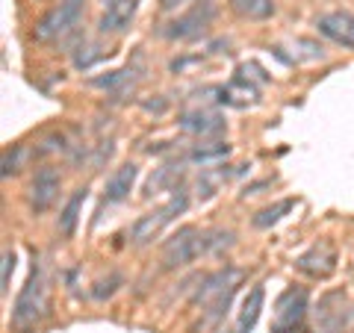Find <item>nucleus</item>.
<instances>
[{
    "mask_svg": "<svg viewBox=\"0 0 354 333\" xmlns=\"http://www.w3.org/2000/svg\"><path fill=\"white\" fill-rule=\"evenodd\" d=\"M207 251V236L198 227H180L162 245V265L165 269H183L195 263Z\"/></svg>",
    "mask_w": 354,
    "mask_h": 333,
    "instance_id": "f257e3e1",
    "label": "nucleus"
},
{
    "mask_svg": "<svg viewBox=\"0 0 354 333\" xmlns=\"http://www.w3.org/2000/svg\"><path fill=\"white\" fill-rule=\"evenodd\" d=\"M44 310V280H41V265L32 263V272H30V280L27 286L21 289L18 301H15V313H12V325L15 327H27L32 325Z\"/></svg>",
    "mask_w": 354,
    "mask_h": 333,
    "instance_id": "f03ea898",
    "label": "nucleus"
},
{
    "mask_svg": "<svg viewBox=\"0 0 354 333\" xmlns=\"http://www.w3.org/2000/svg\"><path fill=\"white\" fill-rule=\"evenodd\" d=\"M80 3L83 0H65V3H59L57 9H50V12L36 24L32 36H36L39 41L62 39L65 32H71L77 24H80Z\"/></svg>",
    "mask_w": 354,
    "mask_h": 333,
    "instance_id": "7ed1b4c3",
    "label": "nucleus"
},
{
    "mask_svg": "<svg viewBox=\"0 0 354 333\" xmlns=\"http://www.w3.org/2000/svg\"><path fill=\"white\" fill-rule=\"evenodd\" d=\"M213 18H216V6L209 3V0H201V3H195L189 12H183L177 21H171V24L162 30V36H169V39H195L198 32L209 27V21Z\"/></svg>",
    "mask_w": 354,
    "mask_h": 333,
    "instance_id": "20e7f679",
    "label": "nucleus"
},
{
    "mask_svg": "<svg viewBox=\"0 0 354 333\" xmlns=\"http://www.w3.org/2000/svg\"><path fill=\"white\" fill-rule=\"evenodd\" d=\"M59 186H62V177L57 169H50V165H44V169L36 171L30 183V207L32 213H44V209H50V204L57 201L59 195Z\"/></svg>",
    "mask_w": 354,
    "mask_h": 333,
    "instance_id": "39448f33",
    "label": "nucleus"
},
{
    "mask_svg": "<svg viewBox=\"0 0 354 333\" xmlns=\"http://www.w3.org/2000/svg\"><path fill=\"white\" fill-rule=\"evenodd\" d=\"M242 280V272L239 269H218L213 274H207L204 277V283L198 286V292L192 295V301L195 304H209L216 298H227V295H234V286Z\"/></svg>",
    "mask_w": 354,
    "mask_h": 333,
    "instance_id": "423d86ee",
    "label": "nucleus"
},
{
    "mask_svg": "<svg viewBox=\"0 0 354 333\" xmlns=\"http://www.w3.org/2000/svg\"><path fill=\"white\" fill-rule=\"evenodd\" d=\"M295 265H298V272L322 280V277H328L337 269V251H334L330 242H319V245H313L307 254H301V257L295 260Z\"/></svg>",
    "mask_w": 354,
    "mask_h": 333,
    "instance_id": "0eeeda50",
    "label": "nucleus"
},
{
    "mask_svg": "<svg viewBox=\"0 0 354 333\" xmlns=\"http://www.w3.org/2000/svg\"><path fill=\"white\" fill-rule=\"evenodd\" d=\"M316 30L325 39L354 50V15L351 12H325L316 18Z\"/></svg>",
    "mask_w": 354,
    "mask_h": 333,
    "instance_id": "6e6552de",
    "label": "nucleus"
},
{
    "mask_svg": "<svg viewBox=\"0 0 354 333\" xmlns=\"http://www.w3.org/2000/svg\"><path fill=\"white\" fill-rule=\"evenodd\" d=\"M136 9H139V0H113V3L106 6V12L101 15V21H97V30L104 32H124L130 24H133V18H136Z\"/></svg>",
    "mask_w": 354,
    "mask_h": 333,
    "instance_id": "1a4fd4ad",
    "label": "nucleus"
},
{
    "mask_svg": "<svg viewBox=\"0 0 354 333\" xmlns=\"http://www.w3.org/2000/svg\"><path fill=\"white\" fill-rule=\"evenodd\" d=\"M307 310V289L301 286H292L278 298V313H274V325L278 327H292V325H301V316Z\"/></svg>",
    "mask_w": 354,
    "mask_h": 333,
    "instance_id": "9d476101",
    "label": "nucleus"
},
{
    "mask_svg": "<svg viewBox=\"0 0 354 333\" xmlns=\"http://www.w3.org/2000/svg\"><path fill=\"white\" fill-rule=\"evenodd\" d=\"M180 127L186 133H195V136H216L225 130V118L218 113H209V109H189L180 115Z\"/></svg>",
    "mask_w": 354,
    "mask_h": 333,
    "instance_id": "9b49d317",
    "label": "nucleus"
},
{
    "mask_svg": "<svg viewBox=\"0 0 354 333\" xmlns=\"http://www.w3.org/2000/svg\"><path fill=\"white\" fill-rule=\"evenodd\" d=\"M169 221H171V216H169V209H165V207H160V209H153V213L136 218V225L130 227L133 245H148L151 239L160 236V230L169 225Z\"/></svg>",
    "mask_w": 354,
    "mask_h": 333,
    "instance_id": "f8f14e48",
    "label": "nucleus"
},
{
    "mask_svg": "<svg viewBox=\"0 0 354 333\" xmlns=\"http://www.w3.org/2000/svg\"><path fill=\"white\" fill-rule=\"evenodd\" d=\"M263 304H266V289H263V286H254V289L245 295V301H242V310H239L234 333H248L254 325H257V318L263 313Z\"/></svg>",
    "mask_w": 354,
    "mask_h": 333,
    "instance_id": "ddd939ff",
    "label": "nucleus"
},
{
    "mask_svg": "<svg viewBox=\"0 0 354 333\" xmlns=\"http://www.w3.org/2000/svg\"><path fill=\"white\" fill-rule=\"evenodd\" d=\"M136 174H139V169L133 162H127V165H121V169L109 177L106 180V201L109 204H118V201H124V198L130 195V189H133V183H136Z\"/></svg>",
    "mask_w": 354,
    "mask_h": 333,
    "instance_id": "4468645a",
    "label": "nucleus"
},
{
    "mask_svg": "<svg viewBox=\"0 0 354 333\" xmlns=\"http://www.w3.org/2000/svg\"><path fill=\"white\" fill-rule=\"evenodd\" d=\"M230 9L242 18L266 21L274 15V0H230Z\"/></svg>",
    "mask_w": 354,
    "mask_h": 333,
    "instance_id": "2eb2a0df",
    "label": "nucleus"
},
{
    "mask_svg": "<svg viewBox=\"0 0 354 333\" xmlns=\"http://www.w3.org/2000/svg\"><path fill=\"white\" fill-rule=\"evenodd\" d=\"M83 201H86V189H77V192L71 195V201L65 204V209L59 213V221H57V227L62 236H71L74 227H77V221H80V209H83Z\"/></svg>",
    "mask_w": 354,
    "mask_h": 333,
    "instance_id": "dca6fc26",
    "label": "nucleus"
},
{
    "mask_svg": "<svg viewBox=\"0 0 354 333\" xmlns=\"http://www.w3.org/2000/svg\"><path fill=\"white\" fill-rule=\"evenodd\" d=\"M295 207V201L292 198H286V201H278V204H272V207H266V209H260L257 216L251 218V225L257 227V230H266V227H272V225H278V221L290 213V209Z\"/></svg>",
    "mask_w": 354,
    "mask_h": 333,
    "instance_id": "f3484780",
    "label": "nucleus"
},
{
    "mask_svg": "<svg viewBox=\"0 0 354 333\" xmlns=\"http://www.w3.org/2000/svg\"><path fill=\"white\" fill-rule=\"evenodd\" d=\"M27 160V148L24 145H12L3 151V177H12L21 171V165Z\"/></svg>",
    "mask_w": 354,
    "mask_h": 333,
    "instance_id": "a211bd4d",
    "label": "nucleus"
},
{
    "mask_svg": "<svg viewBox=\"0 0 354 333\" xmlns=\"http://www.w3.org/2000/svg\"><path fill=\"white\" fill-rule=\"evenodd\" d=\"M230 153V145L227 142H213V145H198L189 157L195 162H209V160H218V157H227Z\"/></svg>",
    "mask_w": 354,
    "mask_h": 333,
    "instance_id": "6ab92c4d",
    "label": "nucleus"
},
{
    "mask_svg": "<svg viewBox=\"0 0 354 333\" xmlns=\"http://www.w3.org/2000/svg\"><path fill=\"white\" fill-rule=\"evenodd\" d=\"M15 272V254L12 251H3V277H0V283H3V292H9V277Z\"/></svg>",
    "mask_w": 354,
    "mask_h": 333,
    "instance_id": "aec40b11",
    "label": "nucleus"
},
{
    "mask_svg": "<svg viewBox=\"0 0 354 333\" xmlns=\"http://www.w3.org/2000/svg\"><path fill=\"white\" fill-rule=\"evenodd\" d=\"M180 3H186V0H160V9H165V12H171V9H177Z\"/></svg>",
    "mask_w": 354,
    "mask_h": 333,
    "instance_id": "412c9836",
    "label": "nucleus"
},
{
    "mask_svg": "<svg viewBox=\"0 0 354 333\" xmlns=\"http://www.w3.org/2000/svg\"><path fill=\"white\" fill-rule=\"evenodd\" d=\"M274 333H307L304 325H292V327H274Z\"/></svg>",
    "mask_w": 354,
    "mask_h": 333,
    "instance_id": "4be33fe9",
    "label": "nucleus"
},
{
    "mask_svg": "<svg viewBox=\"0 0 354 333\" xmlns=\"http://www.w3.org/2000/svg\"><path fill=\"white\" fill-rule=\"evenodd\" d=\"M106 3H113V0H106Z\"/></svg>",
    "mask_w": 354,
    "mask_h": 333,
    "instance_id": "5701e85b",
    "label": "nucleus"
}]
</instances>
